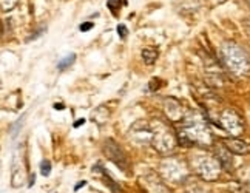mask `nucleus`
<instances>
[{
    "instance_id": "1",
    "label": "nucleus",
    "mask_w": 250,
    "mask_h": 193,
    "mask_svg": "<svg viewBox=\"0 0 250 193\" xmlns=\"http://www.w3.org/2000/svg\"><path fill=\"white\" fill-rule=\"evenodd\" d=\"M178 139L181 146H187V147L195 146V144H198V146H210L211 133L204 121L201 119H193V122L186 121V125L181 130Z\"/></svg>"
},
{
    "instance_id": "2",
    "label": "nucleus",
    "mask_w": 250,
    "mask_h": 193,
    "mask_svg": "<svg viewBox=\"0 0 250 193\" xmlns=\"http://www.w3.org/2000/svg\"><path fill=\"white\" fill-rule=\"evenodd\" d=\"M221 54H223V61L227 65V68L236 76H246L250 71V57L233 42H226L221 48Z\"/></svg>"
},
{
    "instance_id": "3",
    "label": "nucleus",
    "mask_w": 250,
    "mask_h": 193,
    "mask_svg": "<svg viewBox=\"0 0 250 193\" xmlns=\"http://www.w3.org/2000/svg\"><path fill=\"white\" fill-rule=\"evenodd\" d=\"M153 130V139L151 144L158 151L161 153H171L176 147V136L173 133L171 129H168L167 125L162 122H156V125L151 127Z\"/></svg>"
},
{
    "instance_id": "4",
    "label": "nucleus",
    "mask_w": 250,
    "mask_h": 193,
    "mask_svg": "<svg viewBox=\"0 0 250 193\" xmlns=\"http://www.w3.org/2000/svg\"><path fill=\"white\" fill-rule=\"evenodd\" d=\"M221 167H223L221 162L213 156H208V154H199V156H196V173L206 181L218 179Z\"/></svg>"
},
{
    "instance_id": "5",
    "label": "nucleus",
    "mask_w": 250,
    "mask_h": 193,
    "mask_svg": "<svg viewBox=\"0 0 250 193\" xmlns=\"http://www.w3.org/2000/svg\"><path fill=\"white\" fill-rule=\"evenodd\" d=\"M104 153L113 164L122 170V172H128L130 170V161L127 158V154L124 153V150L119 147V144H116L113 139H107L104 142Z\"/></svg>"
},
{
    "instance_id": "6",
    "label": "nucleus",
    "mask_w": 250,
    "mask_h": 193,
    "mask_svg": "<svg viewBox=\"0 0 250 193\" xmlns=\"http://www.w3.org/2000/svg\"><path fill=\"white\" fill-rule=\"evenodd\" d=\"M219 127H223L232 136H239L244 131V122L235 110H224L219 116Z\"/></svg>"
},
{
    "instance_id": "7",
    "label": "nucleus",
    "mask_w": 250,
    "mask_h": 193,
    "mask_svg": "<svg viewBox=\"0 0 250 193\" xmlns=\"http://www.w3.org/2000/svg\"><path fill=\"white\" fill-rule=\"evenodd\" d=\"M141 124V122H139ZM133 125V129L130 130V138L134 141H139L141 144H148L153 139V130L150 125Z\"/></svg>"
},
{
    "instance_id": "8",
    "label": "nucleus",
    "mask_w": 250,
    "mask_h": 193,
    "mask_svg": "<svg viewBox=\"0 0 250 193\" xmlns=\"http://www.w3.org/2000/svg\"><path fill=\"white\" fill-rule=\"evenodd\" d=\"M223 144L230 151L235 153V154H241V156H243V154H249L250 153V144L243 141V139L236 138V136H233V138H224Z\"/></svg>"
},
{
    "instance_id": "9",
    "label": "nucleus",
    "mask_w": 250,
    "mask_h": 193,
    "mask_svg": "<svg viewBox=\"0 0 250 193\" xmlns=\"http://www.w3.org/2000/svg\"><path fill=\"white\" fill-rule=\"evenodd\" d=\"M164 110H166V114L168 116V119L176 122V121H181L184 113H182V107L178 101H175L173 98H167L166 102H164Z\"/></svg>"
},
{
    "instance_id": "10",
    "label": "nucleus",
    "mask_w": 250,
    "mask_h": 193,
    "mask_svg": "<svg viewBox=\"0 0 250 193\" xmlns=\"http://www.w3.org/2000/svg\"><path fill=\"white\" fill-rule=\"evenodd\" d=\"M142 187L147 190V193H170V190L166 187L164 182H161V179L155 175L146 176Z\"/></svg>"
},
{
    "instance_id": "11",
    "label": "nucleus",
    "mask_w": 250,
    "mask_h": 193,
    "mask_svg": "<svg viewBox=\"0 0 250 193\" xmlns=\"http://www.w3.org/2000/svg\"><path fill=\"white\" fill-rule=\"evenodd\" d=\"M230 153L232 151H230L226 146L216 150V159L221 162V166H223L226 170L232 169V156H230Z\"/></svg>"
},
{
    "instance_id": "12",
    "label": "nucleus",
    "mask_w": 250,
    "mask_h": 193,
    "mask_svg": "<svg viewBox=\"0 0 250 193\" xmlns=\"http://www.w3.org/2000/svg\"><path fill=\"white\" fill-rule=\"evenodd\" d=\"M142 59L147 65H153L158 59V51L155 48H144L142 50Z\"/></svg>"
},
{
    "instance_id": "13",
    "label": "nucleus",
    "mask_w": 250,
    "mask_h": 193,
    "mask_svg": "<svg viewBox=\"0 0 250 193\" xmlns=\"http://www.w3.org/2000/svg\"><path fill=\"white\" fill-rule=\"evenodd\" d=\"M74 61H76V54L71 53V54H68L66 57H63L62 61L57 62V68H59V70L62 71V70H65V68H68V66H71Z\"/></svg>"
},
{
    "instance_id": "14",
    "label": "nucleus",
    "mask_w": 250,
    "mask_h": 193,
    "mask_svg": "<svg viewBox=\"0 0 250 193\" xmlns=\"http://www.w3.org/2000/svg\"><path fill=\"white\" fill-rule=\"evenodd\" d=\"M122 3H125L124 0H108V2H107V6H108V9H110V11H111L114 16H118V13H119V9H121Z\"/></svg>"
},
{
    "instance_id": "15",
    "label": "nucleus",
    "mask_w": 250,
    "mask_h": 193,
    "mask_svg": "<svg viewBox=\"0 0 250 193\" xmlns=\"http://www.w3.org/2000/svg\"><path fill=\"white\" fill-rule=\"evenodd\" d=\"M19 0H2V11L3 13H8L11 11V9L17 5Z\"/></svg>"
},
{
    "instance_id": "16",
    "label": "nucleus",
    "mask_w": 250,
    "mask_h": 193,
    "mask_svg": "<svg viewBox=\"0 0 250 193\" xmlns=\"http://www.w3.org/2000/svg\"><path fill=\"white\" fill-rule=\"evenodd\" d=\"M41 173H42L43 176H48L51 173V162L48 161V159L42 161V164H41Z\"/></svg>"
},
{
    "instance_id": "17",
    "label": "nucleus",
    "mask_w": 250,
    "mask_h": 193,
    "mask_svg": "<svg viewBox=\"0 0 250 193\" xmlns=\"http://www.w3.org/2000/svg\"><path fill=\"white\" fill-rule=\"evenodd\" d=\"M116 31H118V34H119V37H121V39H125V37L128 36V30H127V26L122 25V23H121V25H118V30H116Z\"/></svg>"
},
{
    "instance_id": "18",
    "label": "nucleus",
    "mask_w": 250,
    "mask_h": 193,
    "mask_svg": "<svg viewBox=\"0 0 250 193\" xmlns=\"http://www.w3.org/2000/svg\"><path fill=\"white\" fill-rule=\"evenodd\" d=\"M93 26H94V23H91V22H85V23H82V25L79 26V30H81L82 33H85V31H90Z\"/></svg>"
},
{
    "instance_id": "19",
    "label": "nucleus",
    "mask_w": 250,
    "mask_h": 193,
    "mask_svg": "<svg viewBox=\"0 0 250 193\" xmlns=\"http://www.w3.org/2000/svg\"><path fill=\"white\" fill-rule=\"evenodd\" d=\"M85 184H86V182H85V181L79 182V184H78V186H76V187H74V190H79V189H81V187H83Z\"/></svg>"
},
{
    "instance_id": "20",
    "label": "nucleus",
    "mask_w": 250,
    "mask_h": 193,
    "mask_svg": "<svg viewBox=\"0 0 250 193\" xmlns=\"http://www.w3.org/2000/svg\"><path fill=\"white\" fill-rule=\"evenodd\" d=\"M83 122H85L83 119H79V121H76V124H74V127H81V125H82Z\"/></svg>"
},
{
    "instance_id": "21",
    "label": "nucleus",
    "mask_w": 250,
    "mask_h": 193,
    "mask_svg": "<svg viewBox=\"0 0 250 193\" xmlns=\"http://www.w3.org/2000/svg\"><path fill=\"white\" fill-rule=\"evenodd\" d=\"M54 108H56V110H57V108L62 110V108H63V104H54Z\"/></svg>"
},
{
    "instance_id": "22",
    "label": "nucleus",
    "mask_w": 250,
    "mask_h": 193,
    "mask_svg": "<svg viewBox=\"0 0 250 193\" xmlns=\"http://www.w3.org/2000/svg\"><path fill=\"white\" fill-rule=\"evenodd\" d=\"M249 184H250V179H249Z\"/></svg>"
}]
</instances>
